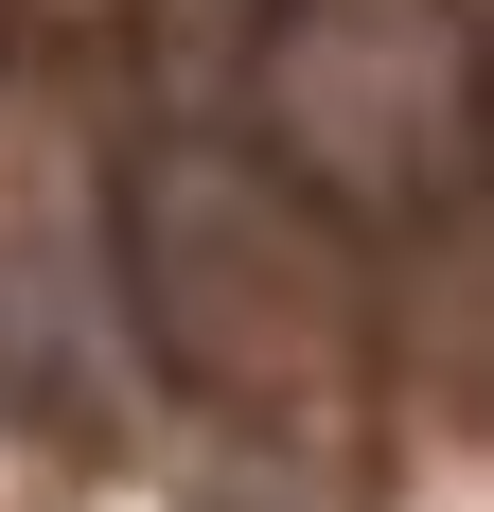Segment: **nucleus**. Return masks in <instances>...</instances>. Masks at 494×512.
Returning a JSON list of instances; mask_svg holds the SVG:
<instances>
[{"label": "nucleus", "mask_w": 494, "mask_h": 512, "mask_svg": "<svg viewBox=\"0 0 494 512\" xmlns=\"http://www.w3.org/2000/svg\"><path fill=\"white\" fill-rule=\"evenodd\" d=\"M124 301H142V354L195 407H300V389L353 371L336 212L300 195L265 142H212V124L124 159Z\"/></svg>", "instance_id": "1"}]
</instances>
